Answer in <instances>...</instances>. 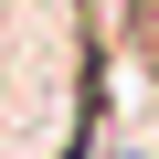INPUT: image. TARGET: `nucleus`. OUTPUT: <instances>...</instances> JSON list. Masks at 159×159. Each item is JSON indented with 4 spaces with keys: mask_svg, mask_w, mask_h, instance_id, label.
<instances>
[{
    "mask_svg": "<svg viewBox=\"0 0 159 159\" xmlns=\"http://www.w3.org/2000/svg\"><path fill=\"white\" fill-rule=\"evenodd\" d=\"M127 43H138V64L159 74V0H127Z\"/></svg>",
    "mask_w": 159,
    "mask_h": 159,
    "instance_id": "f257e3e1",
    "label": "nucleus"
}]
</instances>
